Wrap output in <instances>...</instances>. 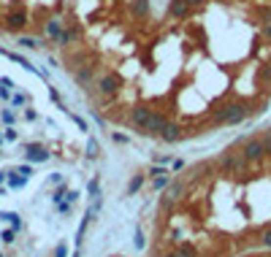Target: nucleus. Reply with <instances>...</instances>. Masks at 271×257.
<instances>
[{
	"mask_svg": "<svg viewBox=\"0 0 271 257\" xmlns=\"http://www.w3.org/2000/svg\"><path fill=\"white\" fill-rule=\"evenodd\" d=\"M57 60L103 122L190 144L271 108V8L206 0L184 14H133Z\"/></svg>",
	"mask_w": 271,
	"mask_h": 257,
	"instance_id": "nucleus-1",
	"label": "nucleus"
},
{
	"mask_svg": "<svg viewBox=\"0 0 271 257\" xmlns=\"http://www.w3.org/2000/svg\"><path fill=\"white\" fill-rule=\"evenodd\" d=\"M271 249V125L198 157L165 181L147 257H239Z\"/></svg>",
	"mask_w": 271,
	"mask_h": 257,
	"instance_id": "nucleus-2",
	"label": "nucleus"
},
{
	"mask_svg": "<svg viewBox=\"0 0 271 257\" xmlns=\"http://www.w3.org/2000/svg\"><path fill=\"white\" fill-rule=\"evenodd\" d=\"M136 0H0V38L54 54L100 35Z\"/></svg>",
	"mask_w": 271,
	"mask_h": 257,
	"instance_id": "nucleus-3",
	"label": "nucleus"
},
{
	"mask_svg": "<svg viewBox=\"0 0 271 257\" xmlns=\"http://www.w3.org/2000/svg\"><path fill=\"white\" fill-rule=\"evenodd\" d=\"M206 0H168L163 6L165 14H184V11H193V8L203 6ZM236 3H249V6H263V8H271V0H236Z\"/></svg>",
	"mask_w": 271,
	"mask_h": 257,
	"instance_id": "nucleus-4",
	"label": "nucleus"
},
{
	"mask_svg": "<svg viewBox=\"0 0 271 257\" xmlns=\"http://www.w3.org/2000/svg\"><path fill=\"white\" fill-rule=\"evenodd\" d=\"M239 257H271V249H266V252H247V255H239Z\"/></svg>",
	"mask_w": 271,
	"mask_h": 257,
	"instance_id": "nucleus-5",
	"label": "nucleus"
}]
</instances>
